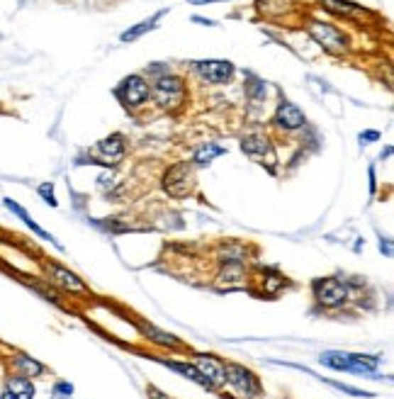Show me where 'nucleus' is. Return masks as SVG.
I'll return each mask as SVG.
<instances>
[{
  "mask_svg": "<svg viewBox=\"0 0 394 399\" xmlns=\"http://www.w3.org/2000/svg\"><path fill=\"white\" fill-rule=\"evenodd\" d=\"M322 366L331 370H346V373H361L365 378H375L380 366L378 356H361V353H344V351H327L319 358Z\"/></svg>",
  "mask_w": 394,
  "mask_h": 399,
  "instance_id": "f257e3e1",
  "label": "nucleus"
},
{
  "mask_svg": "<svg viewBox=\"0 0 394 399\" xmlns=\"http://www.w3.org/2000/svg\"><path fill=\"white\" fill-rule=\"evenodd\" d=\"M153 100L163 107V110H175L185 100V83L175 76H163L153 83Z\"/></svg>",
  "mask_w": 394,
  "mask_h": 399,
  "instance_id": "f03ea898",
  "label": "nucleus"
},
{
  "mask_svg": "<svg viewBox=\"0 0 394 399\" xmlns=\"http://www.w3.org/2000/svg\"><path fill=\"white\" fill-rule=\"evenodd\" d=\"M224 380L241 397H248V399L261 397V383H258V378H256V375L251 373L248 368L239 366V363H229V366H224Z\"/></svg>",
  "mask_w": 394,
  "mask_h": 399,
  "instance_id": "7ed1b4c3",
  "label": "nucleus"
},
{
  "mask_svg": "<svg viewBox=\"0 0 394 399\" xmlns=\"http://www.w3.org/2000/svg\"><path fill=\"white\" fill-rule=\"evenodd\" d=\"M192 178H195L192 166H187V163H175L173 168L165 170L163 190L168 192L170 197H185V195H190V190H192Z\"/></svg>",
  "mask_w": 394,
  "mask_h": 399,
  "instance_id": "20e7f679",
  "label": "nucleus"
},
{
  "mask_svg": "<svg viewBox=\"0 0 394 399\" xmlns=\"http://www.w3.org/2000/svg\"><path fill=\"white\" fill-rule=\"evenodd\" d=\"M312 290L317 302L324 307H339L348 300V288L339 278H319V280H314Z\"/></svg>",
  "mask_w": 394,
  "mask_h": 399,
  "instance_id": "39448f33",
  "label": "nucleus"
},
{
  "mask_svg": "<svg viewBox=\"0 0 394 399\" xmlns=\"http://www.w3.org/2000/svg\"><path fill=\"white\" fill-rule=\"evenodd\" d=\"M310 34L322 44L331 54H344L346 51V37L336 30L334 25H324V22H310Z\"/></svg>",
  "mask_w": 394,
  "mask_h": 399,
  "instance_id": "423d86ee",
  "label": "nucleus"
},
{
  "mask_svg": "<svg viewBox=\"0 0 394 399\" xmlns=\"http://www.w3.org/2000/svg\"><path fill=\"white\" fill-rule=\"evenodd\" d=\"M115 95L127 107H139L148 98V83L141 76H129L117 85Z\"/></svg>",
  "mask_w": 394,
  "mask_h": 399,
  "instance_id": "0eeeda50",
  "label": "nucleus"
},
{
  "mask_svg": "<svg viewBox=\"0 0 394 399\" xmlns=\"http://www.w3.org/2000/svg\"><path fill=\"white\" fill-rule=\"evenodd\" d=\"M3 207H5V209H8V212H13V214L17 217V219H20V222H22V224H25V226H27V229H32V234H37V236H39V239H44V241L54 244V246H56V248H64V246H61V244H59V241H56V239H54V236H51V234H49V231H44V229H42V226H39V224H37V222H34V219H32V214H30V212H27V209H25V207H22V204H20V202H15V200L5 197V200H3Z\"/></svg>",
  "mask_w": 394,
  "mask_h": 399,
  "instance_id": "6e6552de",
  "label": "nucleus"
},
{
  "mask_svg": "<svg viewBox=\"0 0 394 399\" xmlns=\"http://www.w3.org/2000/svg\"><path fill=\"white\" fill-rule=\"evenodd\" d=\"M192 366H195L199 373L204 375V380H207L212 390H217V387H221V385L226 383V380H224V363H221L219 358H214V356H197Z\"/></svg>",
  "mask_w": 394,
  "mask_h": 399,
  "instance_id": "1a4fd4ad",
  "label": "nucleus"
},
{
  "mask_svg": "<svg viewBox=\"0 0 394 399\" xmlns=\"http://www.w3.org/2000/svg\"><path fill=\"white\" fill-rule=\"evenodd\" d=\"M197 73L207 83H226L234 73V64L229 61H197Z\"/></svg>",
  "mask_w": 394,
  "mask_h": 399,
  "instance_id": "9d476101",
  "label": "nucleus"
},
{
  "mask_svg": "<svg viewBox=\"0 0 394 399\" xmlns=\"http://www.w3.org/2000/svg\"><path fill=\"white\" fill-rule=\"evenodd\" d=\"M49 275H51V280L59 285V288L68 290V293H85V290H88V288L83 285L81 278H78L76 273L68 270V268H64V266L51 263V266H49Z\"/></svg>",
  "mask_w": 394,
  "mask_h": 399,
  "instance_id": "9b49d317",
  "label": "nucleus"
},
{
  "mask_svg": "<svg viewBox=\"0 0 394 399\" xmlns=\"http://www.w3.org/2000/svg\"><path fill=\"white\" fill-rule=\"evenodd\" d=\"M305 112L300 110L297 105H292V102H283V105L278 107L275 112V124L283 129H300L302 124H305Z\"/></svg>",
  "mask_w": 394,
  "mask_h": 399,
  "instance_id": "f8f14e48",
  "label": "nucleus"
},
{
  "mask_svg": "<svg viewBox=\"0 0 394 399\" xmlns=\"http://www.w3.org/2000/svg\"><path fill=\"white\" fill-rule=\"evenodd\" d=\"M13 370H15V375H22V378L32 380L44 373V366L39 361H34L32 356H27V353H17L13 358Z\"/></svg>",
  "mask_w": 394,
  "mask_h": 399,
  "instance_id": "ddd939ff",
  "label": "nucleus"
},
{
  "mask_svg": "<svg viewBox=\"0 0 394 399\" xmlns=\"http://www.w3.org/2000/svg\"><path fill=\"white\" fill-rule=\"evenodd\" d=\"M246 285V273H243L241 263H226V270H221L219 275V288L234 290V288H243Z\"/></svg>",
  "mask_w": 394,
  "mask_h": 399,
  "instance_id": "4468645a",
  "label": "nucleus"
},
{
  "mask_svg": "<svg viewBox=\"0 0 394 399\" xmlns=\"http://www.w3.org/2000/svg\"><path fill=\"white\" fill-rule=\"evenodd\" d=\"M5 390L17 399H34V385L30 378H22V375H13V378L5 380Z\"/></svg>",
  "mask_w": 394,
  "mask_h": 399,
  "instance_id": "2eb2a0df",
  "label": "nucleus"
},
{
  "mask_svg": "<svg viewBox=\"0 0 394 399\" xmlns=\"http://www.w3.org/2000/svg\"><path fill=\"white\" fill-rule=\"evenodd\" d=\"M165 366H168L170 370H175V373H180L182 378H187V380H192V383H197V385H202V387H207V390H212L209 387V383L204 380V375L199 373V370L192 366V363H178V361H165Z\"/></svg>",
  "mask_w": 394,
  "mask_h": 399,
  "instance_id": "dca6fc26",
  "label": "nucleus"
},
{
  "mask_svg": "<svg viewBox=\"0 0 394 399\" xmlns=\"http://www.w3.org/2000/svg\"><path fill=\"white\" fill-rule=\"evenodd\" d=\"M98 151L102 153L105 158H110V161H115V158H119L124 153V141L119 134H112L107 136V139H102L98 144Z\"/></svg>",
  "mask_w": 394,
  "mask_h": 399,
  "instance_id": "f3484780",
  "label": "nucleus"
},
{
  "mask_svg": "<svg viewBox=\"0 0 394 399\" xmlns=\"http://www.w3.org/2000/svg\"><path fill=\"white\" fill-rule=\"evenodd\" d=\"M141 332L146 334L148 341H153V344H158V346H170V349L180 346V341L175 339V336H170V334H165V332H158L156 327H146V324H141Z\"/></svg>",
  "mask_w": 394,
  "mask_h": 399,
  "instance_id": "a211bd4d",
  "label": "nucleus"
},
{
  "mask_svg": "<svg viewBox=\"0 0 394 399\" xmlns=\"http://www.w3.org/2000/svg\"><path fill=\"white\" fill-rule=\"evenodd\" d=\"M161 17H163V13H156L151 20H144V22H139L136 27H131V30L122 32V42H134V39H139L144 32L153 30V27H156V20H161Z\"/></svg>",
  "mask_w": 394,
  "mask_h": 399,
  "instance_id": "6ab92c4d",
  "label": "nucleus"
},
{
  "mask_svg": "<svg viewBox=\"0 0 394 399\" xmlns=\"http://www.w3.org/2000/svg\"><path fill=\"white\" fill-rule=\"evenodd\" d=\"M221 153H226L224 149H221L219 144H204V146H199V149L195 151V163L197 166H207V163H212V158L217 156H221Z\"/></svg>",
  "mask_w": 394,
  "mask_h": 399,
  "instance_id": "aec40b11",
  "label": "nucleus"
},
{
  "mask_svg": "<svg viewBox=\"0 0 394 399\" xmlns=\"http://www.w3.org/2000/svg\"><path fill=\"white\" fill-rule=\"evenodd\" d=\"M322 5L329 10V13H336V15H344V17H351L358 13V8L353 3H348V0H322Z\"/></svg>",
  "mask_w": 394,
  "mask_h": 399,
  "instance_id": "412c9836",
  "label": "nucleus"
},
{
  "mask_svg": "<svg viewBox=\"0 0 394 399\" xmlns=\"http://www.w3.org/2000/svg\"><path fill=\"white\" fill-rule=\"evenodd\" d=\"M241 149L251 153V156H261V153H266L270 146H268V141L263 139V136H246V139L241 141Z\"/></svg>",
  "mask_w": 394,
  "mask_h": 399,
  "instance_id": "4be33fe9",
  "label": "nucleus"
},
{
  "mask_svg": "<svg viewBox=\"0 0 394 399\" xmlns=\"http://www.w3.org/2000/svg\"><path fill=\"white\" fill-rule=\"evenodd\" d=\"M73 397V385L71 383H56L51 390V399H71Z\"/></svg>",
  "mask_w": 394,
  "mask_h": 399,
  "instance_id": "5701e85b",
  "label": "nucleus"
},
{
  "mask_svg": "<svg viewBox=\"0 0 394 399\" xmlns=\"http://www.w3.org/2000/svg\"><path fill=\"white\" fill-rule=\"evenodd\" d=\"M37 192L44 197V202L51 204V207H56V204H59V200H56V195H54V185H51V183H42L37 187Z\"/></svg>",
  "mask_w": 394,
  "mask_h": 399,
  "instance_id": "b1692460",
  "label": "nucleus"
},
{
  "mask_svg": "<svg viewBox=\"0 0 394 399\" xmlns=\"http://www.w3.org/2000/svg\"><path fill=\"white\" fill-rule=\"evenodd\" d=\"M331 387H336L339 392H346V395H353V397H375L373 392H363V390H356V387H348L344 383H329Z\"/></svg>",
  "mask_w": 394,
  "mask_h": 399,
  "instance_id": "393cba45",
  "label": "nucleus"
},
{
  "mask_svg": "<svg viewBox=\"0 0 394 399\" xmlns=\"http://www.w3.org/2000/svg\"><path fill=\"white\" fill-rule=\"evenodd\" d=\"M375 139H380L378 132H365V134H361V144H370V141H375Z\"/></svg>",
  "mask_w": 394,
  "mask_h": 399,
  "instance_id": "a878e982",
  "label": "nucleus"
},
{
  "mask_svg": "<svg viewBox=\"0 0 394 399\" xmlns=\"http://www.w3.org/2000/svg\"><path fill=\"white\" fill-rule=\"evenodd\" d=\"M148 397L151 399H168L161 390H156V387H148Z\"/></svg>",
  "mask_w": 394,
  "mask_h": 399,
  "instance_id": "bb28decb",
  "label": "nucleus"
},
{
  "mask_svg": "<svg viewBox=\"0 0 394 399\" xmlns=\"http://www.w3.org/2000/svg\"><path fill=\"white\" fill-rule=\"evenodd\" d=\"M380 248L385 251V256H392V244L387 241V239H385V241H380Z\"/></svg>",
  "mask_w": 394,
  "mask_h": 399,
  "instance_id": "cd10ccee",
  "label": "nucleus"
},
{
  "mask_svg": "<svg viewBox=\"0 0 394 399\" xmlns=\"http://www.w3.org/2000/svg\"><path fill=\"white\" fill-rule=\"evenodd\" d=\"M370 190L375 192V170L373 168H370Z\"/></svg>",
  "mask_w": 394,
  "mask_h": 399,
  "instance_id": "c85d7f7f",
  "label": "nucleus"
},
{
  "mask_svg": "<svg viewBox=\"0 0 394 399\" xmlns=\"http://www.w3.org/2000/svg\"><path fill=\"white\" fill-rule=\"evenodd\" d=\"M192 20H195V22H202V25H214L212 20H204V17H192Z\"/></svg>",
  "mask_w": 394,
  "mask_h": 399,
  "instance_id": "c756f323",
  "label": "nucleus"
},
{
  "mask_svg": "<svg viewBox=\"0 0 394 399\" xmlns=\"http://www.w3.org/2000/svg\"><path fill=\"white\" fill-rule=\"evenodd\" d=\"M190 3H195V5H209V3H217V0H190Z\"/></svg>",
  "mask_w": 394,
  "mask_h": 399,
  "instance_id": "7c9ffc66",
  "label": "nucleus"
},
{
  "mask_svg": "<svg viewBox=\"0 0 394 399\" xmlns=\"http://www.w3.org/2000/svg\"><path fill=\"white\" fill-rule=\"evenodd\" d=\"M0 399H17L15 395H10L8 390H3V395H0Z\"/></svg>",
  "mask_w": 394,
  "mask_h": 399,
  "instance_id": "2f4dec72",
  "label": "nucleus"
}]
</instances>
